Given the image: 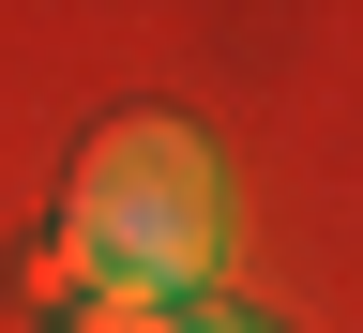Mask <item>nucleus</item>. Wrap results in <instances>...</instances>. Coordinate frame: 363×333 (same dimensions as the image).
<instances>
[{
    "label": "nucleus",
    "mask_w": 363,
    "mask_h": 333,
    "mask_svg": "<svg viewBox=\"0 0 363 333\" xmlns=\"http://www.w3.org/2000/svg\"><path fill=\"white\" fill-rule=\"evenodd\" d=\"M182 333H272V318H227V303H212V318H182Z\"/></svg>",
    "instance_id": "7ed1b4c3"
},
{
    "label": "nucleus",
    "mask_w": 363,
    "mask_h": 333,
    "mask_svg": "<svg viewBox=\"0 0 363 333\" xmlns=\"http://www.w3.org/2000/svg\"><path fill=\"white\" fill-rule=\"evenodd\" d=\"M227 258V182L182 121H106L76 152L61 243L30 258V303H197Z\"/></svg>",
    "instance_id": "f257e3e1"
},
{
    "label": "nucleus",
    "mask_w": 363,
    "mask_h": 333,
    "mask_svg": "<svg viewBox=\"0 0 363 333\" xmlns=\"http://www.w3.org/2000/svg\"><path fill=\"white\" fill-rule=\"evenodd\" d=\"M61 333H182V303H61Z\"/></svg>",
    "instance_id": "f03ea898"
}]
</instances>
